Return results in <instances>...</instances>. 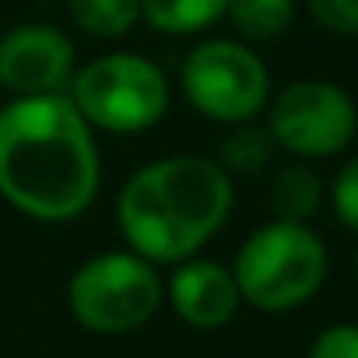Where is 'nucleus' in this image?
<instances>
[{"label":"nucleus","instance_id":"nucleus-1","mask_svg":"<svg viewBox=\"0 0 358 358\" xmlns=\"http://www.w3.org/2000/svg\"><path fill=\"white\" fill-rule=\"evenodd\" d=\"M102 190L95 130L67 92L0 106V201L18 215L64 225L81 218Z\"/></svg>","mask_w":358,"mask_h":358},{"label":"nucleus","instance_id":"nucleus-2","mask_svg":"<svg viewBox=\"0 0 358 358\" xmlns=\"http://www.w3.org/2000/svg\"><path fill=\"white\" fill-rule=\"evenodd\" d=\"M236 179L211 155H162L134 169L116 190V225L137 257L176 267L201 257L229 225Z\"/></svg>","mask_w":358,"mask_h":358},{"label":"nucleus","instance_id":"nucleus-3","mask_svg":"<svg viewBox=\"0 0 358 358\" xmlns=\"http://www.w3.org/2000/svg\"><path fill=\"white\" fill-rule=\"evenodd\" d=\"M229 267L243 306L260 313H292L323 288L330 253L313 225L274 218L243 239Z\"/></svg>","mask_w":358,"mask_h":358},{"label":"nucleus","instance_id":"nucleus-4","mask_svg":"<svg viewBox=\"0 0 358 358\" xmlns=\"http://www.w3.org/2000/svg\"><path fill=\"white\" fill-rule=\"evenodd\" d=\"M67 99L95 134L127 137L155 130L169 116L172 85L151 57L116 50L81 64L67 85Z\"/></svg>","mask_w":358,"mask_h":358},{"label":"nucleus","instance_id":"nucleus-5","mask_svg":"<svg viewBox=\"0 0 358 358\" xmlns=\"http://www.w3.org/2000/svg\"><path fill=\"white\" fill-rule=\"evenodd\" d=\"M165 302V278L134 250H102L67 278V313L78 327L120 337L155 320Z\"/></svg>","mask_w":358,"mask_h":358},{"label":"nucleus","instance_id":"nucleus-6","mask_svg":"<svg viewBox=\"0 0 358 358\" xmlns=\"http://www.w3.org/2000/svg\"><path fill=\"white\" fill-rule=\"evenodd\" d=\"M179 92L204 120L236 127L264 116L274 81L264 57L250 43L211 36L194 43L179 64Z\"/></svg>","mask_w":358,"mask_h":358},{"label":"nucleus","instance_id":"nucleus-7","mask_svg":"<svg viewBox=\"0 0 358 358\" xmlns=\"http://www.w3.org/2000/svg\"><path fill=\"white\" fill-rule=\"evenodd\" d=\"M264 123L278 151L299 162H323L341 155L358 134L355 99L327 78H299L271 95Z\"/></svg>","mask_w":358,"mask_h":358},{"label":"nucleus","instance_id":"nucleus-8","mask_svg":"<svg viewBox=\"0 0 358 358\" xmlns=\"http://www.w3.org/2000/svg\"><path fill=\"white\" fill-rule=\"evenodd\" d=\"M78 71L74 39L50 22H22L0 36V88L15 99L60 95Z\"/></svg>","mask_w":358,"mask_h":358},{"label":"nucleus","instance_id":"nucleus-9","mask_svg":"<svg viewBox=\"0 0 358 358\" xmlns=\"http://www.w3.org/2000/svg\"><path fill=\"white\" fill-rule=\"evenodd\" d=\"M169 309L194 330H222L236 320L243 295L232 267L211 257H190L165 278Z\"/></svg>","mask_w":358,"mask_h":358},{"label":"nucleus","instance_id":"nucleus-10","mask_svg":"<svg viewBox=\"0 0 358 358\" xmlns=\"http://www.w3.org/2000/svg\"><path fill=\"white\" fill-rule=\"evenodd\" d=\"M323 197H327V187L309 169V162L295 158V162L274 169V176H271V211L281 222L309 225L316 218V211L323 208Z\"/></svg>","mask_w":358,"mask_h":358},{"label":"nucleus","instance_id":"nucleus-11","mask_svg":"<svg viewBox=\"0 0 358 358\" xmlns=\"http://www.w3.org/2000/svg\"><path fill=\"white\" fill-rule=\"evenodd\" d=\"M229 11V0H141V22L158 36H201Z\"/></svg>","mask_w":358,"mask_h":358},{"label":"nucleus","instance_id":"nucleus-12","mask_svg":"<svg viewBox=\"0 0 358 358\" xmlns=\"http://www.w3.org/2000/svg\"><path fill=\"white\" fill-rule=\"evenodd\" d=\"M274 158H278V141L271 137V130H267L264 120H250V123L229 127V134L222 137L218 155H215V162L232 179H239V176H260V172H267L274 165Z\"/></svg>","mask_w":358,"mask_h":358},{"label":"nucleus","instance_id":"nucleus-13","mask_svg":"<svg viewBox=\"0 0 358 358\" xmlns=\"http://www.w3.org/2000/svg\"><path fill=\"white\" fill-rule=\"evenodd\" d=\"M225 18L243 43H274L292 32L299 18V0H229Z\"/></svg>","mask_w":358,"mask_h":358},{"label":"nucleus","instance_id":"nucleus-14","mask_svg":"<svg viewBox=\"0 0 358 358\" xmlns=\"http://www.w3.org/2000/svg\"><path fill=\"white\" fill-rule=\"evenodd\" d=\"M67 15L92 39H123L141 22V0H67Z\"/></svg>","mask_w":358,"mask_h":358},{"label":"nucleus","instance_id":"nucleus-15","mask_svg":"<svg viewBox=\"0 0 358 358\" xmlns=\"http://www.w3.org/2000/svg\"><path fill=\"white\" fill-rule=\"evenodd\" d=\"M327 201L334 208V218L341 222V229H348L351 236H358V155L348 158L327 187Z\"/></svg>","mask_w":358,"mask_h":358},{"label":"nucleus","instance_id":"nucleus-16","mask_svg":"<svg viewBox=\"0 0 358 358\" xmlns=\"http://www.w3.org/2000/svg\"><path fill=\"white\" fill-rule=\"evenodd\" d=\"M306 8L320 29L358 39V0H306Z\"/></svg>","mask_w":358,"mask_h":358},{"label":"nucleus","instance_id":"nucleus-17","mask_svg":"<svg viewBox=\"0 0 358 358\" xmlns=\"http://www.w3.org/2000/svg\"><path fill=\"white\" fill-rule=\"evenodd\" d=\"M306 358H358V323H334L323 327Z\"/></svg>","mask_w":358,"mask_h":358},{"label":"nucleus","instance_id":"nucleus-18","mask_svg":"<svg viewBox=\"0 0 358 358\" xmlns=\"http://www.w3.org/2000/svg\"><path fill=\"white\" fill-rule=\"evenodd\" d=\"M355 271H358V250H355Z\"/></svg>","mask_w":358,"mask_h":358}]
</instances>
